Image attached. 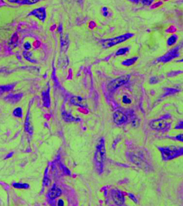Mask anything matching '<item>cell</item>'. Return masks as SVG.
Returning <instances> with one entry per match:
<instances>
[{"label": "cell", "instance_id": "ba28073f", "mask_svg": "<svg viewBox=\"0 0 183 206\" xmlns=\"http://www.w3.org/2000/svg\"><path fill=\"white\" fill-rule=\"evenodd\" d=\"M112 197L115 203L118 205H122L123 203V196L120 192L118 191H113Z\"/></svg>", "mask_w": 183, "mask_h": 206}, {"label": "cell", "instance_id": "f1b7e54d", "mask_svg": "<svg viewBox=\"0 0 183 206\" xmlns=\"http://www.w3.org/2000/svg\"><path fill=\"white\" fill-rule=\"evenodd\" d=\"M13 154V152H11L10 154H8V155L6 157L5 159H9L10 157L12 156V154Z\"/></svg>", "mask_w": 183, "mask_h": 206}, {"label": "cell", "instance_id": "603a6c76", "mask_svg": "<svg viewBox=\"0 0 183 206\" xmlns=\"http://www.w3.org/2000/svg\"><path fill=\"white\" fill-rule=\"evenodd\" d=\"M128 51H129V48H121V49H120L116 52V56L123 55L125 53H126Z\"/></svg>", "mask_w": 183, "mask_h": 206}, {"label": "cell", "instance_id": "5b68a950", "mask_svg": "<svg viewBox=\"0 0 183 206\" xmlns=\"http://www.w3.org/2000/svg\"><path fill=\"white\" fill-rule=\"evenodd\" d=\"M113 120L116 124L121 125L127 120L126 116L121 112L118 111L113 114Z\"/></svg>", "mask_w": 183, "mask_h": 206}, {"label": "cell", "instance_id": "6da1fadb", "mask_svg": "<svg viewBox=\"0 0 183 206\" xmlns=\"http://www.w3.org/2000/svg\"><path fill=\"white\" fill-rule=\"evenodd\" d=\"M132 36L133 34L127 33L126 35H124L122 36L115 37V38L108 39V40L103 41V43H102V46L105 48H110V47H111L116 44L122 43L123 42L125 41Z\"/></svg>", "mask_w": 183, "mask_h": 206}, {"label": "cell", "instance_id": "8992f818", "mask_svg": "<svg viewBox=\"0 0 183 206\" xmlns=\"http://www.w3.org/2000/svg\"><path fill=\"white\" fill-rule=\"evenodd\" d=\"M23 97L22 94H10L8 96H7L5 98L6 102L8 103H12V104H15V103L18 102L20 99H22Z\"/></svg>", "mask_w": 183, "mask_h": 206}, {"label": "cell", "instance_id": "9a60e30c", "mask_svg": "<svg viewBox=\"0 0 183 206\" xmlns=\"http://www.w3.org/2000/svg\"><path fill=\"white\" fill-rule=\"evenodd\" d=\"M137 57H134L133 58L131 59H128L127 60L124 61L122 62V64L124 66H132L135 62H136V61L137 60Z\"/></svg>", "mask_w": 183, "mask_h": 206}, {"label": "cell", "instance_id": "83f0119b", "mask_svg": "<svg viewBox=\"0 0 183 206\" xmlns=\"http://www.w3.org/2000/svg\"><path fill=\"white\" fill-rule=\"evenodd\" d=\"M64 201H63L62 200H59L58 201V205L59 206H64Z\"/></svg>", "mask_w": 183, "mask_h": 206}, {"label": "cell", "instance_id": "d6986e66", "mask_svg": "<svg viewBox=\"0 0 183 206\" xmlns=\"http://www.w3.org/2000/svg\"><path fill=\"white\" fill-rule=\"evenodd\" d=\"M63 119L66 121H77V119L74 118L73 116H72L70 115H69L68 114L64 113L63 114Z\"/></svg>", "mask_w": 183, "mask_h": 206}, {"label": "cell", "instance_id": "30bf717a", "mask_svg": "<svg viewBox=\"0 0 183 206\" xmlns=\"http://www.w3.org/2000/svg\"><path fill=\"white\" fill-rule=\"evenodd\" d=\"M42 97H43L44 106L47 107V108H49L51 105V99H50L49 88V87L45 92H43L42 93Z\"/></svg>", "mask_w": 183, "mask_h": 206}, {"label": "cell", "instance_id": "52a82bcc", "mask_svg": "<svg viewBox=\"0 0 183 206\" xmlns=\"http://www.w3.org/2000/svg\"><path fill=\"white\" fill-rule=\"evenodd\" d=\"M61 190L57 186H54L48 193V196L51 199H55L61 195Z\"/></svg>", "mask_w": 183, "mask_h": 206}, {"label": "cell", "instance_id": "ac0fdd59", "mask_svg": "<svg viewBox=\"0 0 183 206\" xmlns=\"http://www.w3.org/2000/svg\"><path fill=\"white\" fill-rule=\"evenodd\" d=\"M18 41V37L17 34H15L11 38V46L12 47V48H15L17 46V42Z\"/></svg>", "mask_w": 183, "mask_h": 206}, {"label": "cell", "instance_id": "d4e9b609", "mask_svg": "<svg viewBox=\"0 0 183 206\" xmlns=\"http://www.w3.org/2000/svg\"><path fill=\"white\" fill-rule=\"evenodd\" d=\"M123 102L125 103V104H130L131 103V101L130 99L127 98L126 96H124L123 98V100H122Z\"/></svg>", "mask_w": 183, "mask_h": 206}, {"label": "cell", "instance_id": "f546056e", "mask_svg": "<svg viewBox=\"0 0 183 206\" xmlns=\"http://www.w3.org/2000/svg\"><path fill=\"white\" fill-rule=\"evenodd\" d=\"M130 197L133 200V201H136V199H135V198H134V196H133L132 195H130Z\"/></svg>", "mask_w": 183, "mask_h": 206}, {"label": "cell", "instance_id": "3957f363", "mask_svg": "<svg viewBox=\"0 0 183 206\" xmlns=\"http://www.w3.org/2000/svg\"><path fill=\"white\" fill-rule=\"evenodd\" d=\"M28 16H34L40 21H45L46 18V9L45 7H40L38 8L35 9L31 12Z\"/></svg>", "mask_w": 183, "mask_h": 206}, {"label": "cell", "instance_id": "2e32d148", "mask_svg": "<svg viewBox=\"0 0 183 206\" xmlns=\"http://www.w3.org/2000/svg\"><path fill=\"white\" fill-rule=\"evenodd\" d=\"M25 131H27L28 133H30V134H32L33 129L31 126V123H30V120H29V118H28V116L26 119V121H25Z\"/></svg>", "mask_w": 183, "mask_h": 206}, {"label": "cell", "instance_id": "4fadbf2b", "mask_svg": "<svg viewBox=\"0 0 183 206\" xmlns=\"http://www.w3.org/2000/svg\"><path fill=\"white\" fill-rule=\"evenodd\" d=\"M177 53V51H176V49H173V51L169 52L168 54L167 55H165L164 57L162 58V59L163 60L162 61L167 62V61H170V59L174 58V57H178V56H178Z\"/></svg>", "mask_w": 183, "mask_h": 206}, {"label": "cell", "instance_id": "9c48e42d", "mask_svg": "<svg viewBox=\"0 0 183 206\" xmlns=\"http://www.w3.org/2000/svg\"><path fill=\"white\" fill-rule=\"evenodd\" d=\"M70 102L72 104L77 106H79L80 107H85L87 106L85 100L80 97H72L70 100Z\"/></svg>", "mask_w": 183, "mask_h": 206}, {"label": "cell", "instance_id": "ffe728a7", "mask_svg": "<svg viewBox=\"0 0 183 206\" xmlns=\"http://www.w3.org/2000/svg\"><path fill=\"white\" fill-rule=\"evenodd\" d=\"M13 186L15 188H24V189H27L28 188H29L30 186L27 183H15L13 184Z\"/></svg>", "mask_w": 183, "mask_h": 206}, {"label": "cell", "instance_id": "7402d4cb", "mask_svg": "<svg viewBox=\"0 0 183 206\" xmlns=\"http://www.w3.org/2000/svg\"><path fill=\"white\" fill-rule=\"evenodd\" d=\"M177 40V37L175 35H173L170 37L168 40V44L169 46H172L174 44Z\"/></svg>", "mask_w": 183, "mask_h": 206}, {"label": "cell", "instance_id": "8fae6325", "mask_svg": "<svg viewBox=\"0 0 183 206\" xmlns=\"http://www.w3.org/2000/svg\"><path fill=\"white\" fill-rule=\"evenodd\" d=\"M105 152V148L103 143H101L99 145V147L97 150L96 153V159L99 162H101L102 161L103 155Z\"/></svg>", "mask_w": 183, "mask_h": 206}, {"label": "cell", "instance_id": "4dcf8cb0", "mask_svg": "<svg viewBox=\"0 0 183 206\" xmlns=\"http://www.w3.org/2000/svg\"><path fill=\"white\" fill-rule=\"evenodd\" d=\"M133 2H138V0H131Z\"/></svg>", "mask_w": 183, "mask_h": 206}, {"label": "cell", "instance_id": "7c38bea8", "mask_svg": "<svg viewBox=\"0 0 183 206\" xmlns=\"http://www.w3.org/2000/svg\"><path fill=\"white\" fill-rule=\"evenodd\" d=\"M177 151L172 148H168L163 151V156H165V158H170V157H174V155L177 154Z\"/></svg>", "mask_w": 183, "mask_h": 206}, {"label": "cell", "instance_id": "4316f807", "mask_svg": "<svg viewBox=\"0 0 183 206\" xmlns=\"http://www.w3.org/2000/svg\"><path fill=\"white\" fill-rule=\"evenodd\" d=\"M8 1L12 3L21 4H22V2H23V0H8Z\"/></svg>", "mask_w": 183, "mask_h": 206}, {"label": "cell", "instance_id": "cb8c5ba5", "mask_svg": "<svg viewBox=\"0 0 183 206\" xmlns=\"http://www.w3.org/2000/svg\"><path fill=\"white\" fill-rule=\"evenodd\" d=\"M24 48H25L26 50H30L32 47V46H31V43L28 42H25V43L24 44Z\"/></svg>", "mask_w": 183, "mask_h": 206}, {"label": "cell", "instance_id": "5bb4252c", "mask_svg": "<svg viewBox=\"0 0 183 206\" xmlns=\"http://www.w3.org/2000/svg\"><path fill=\"white\" fill-rule=\"evenodd\" d=\"M15 84H12L6 85H0V95H2L5 92H8L12 90L15 88Z\"/></svg>", "mask_w": 183, "mask_h": 206}, {"label": "cell", "instance_id": "484cf974", "mask_svg": "<svg viewBox=\"0 0 183 206\" xmlns=\"http://www.w3.org/2000/svg\"><path fill=\"white\" fill-rule=\"evenodd\" d=\"M153 0H143V4L146 5H149L152 2Z\"/></svg>", "mask_w": 183, "mask_h": 206}, {"label": "cell", "instance_id": "277c9868", "mask_svg": "<svg viewBox=\"0 0 183 206\" xmlns=\"http://www.w3.org/2000/svg\"><path fill=\"white\" fill-rule=\"evenodd\" d=\"M150 126L152 129L157 130H164L167 128V124L165 121L163 120H153L151 123Z\"/></svg>", "mask_w": 183, "mask_h": 206}, {"label": "cell", "instance_id": "44dd1931", "mask_svg": "<svg viewBox=\"0 0 183 206\" xmlns=\"http://www.w3.org/2000/svg\"><path fill=\"white\" fill-rule=\"evenodd\" d=\"M23 112H22V109L21 108H17L15 109L13 112V114L14 116L18 118H22L23 116Z\"/></svg>", "mask_w": 183, "mask_h": 206}, {"label": "cell", "instance_id": "e0dca14e", "mask_svg": "<svg viewBox=\"0 0 183 206\" xmlns=\"http://www.w3.org/2000/svg\"><path fill=\"white\" fill-rule=\"evenodd\" d=\"M23 55L25 57V59H27L28 61L31 62V63H35V61L32 59V54L30 52L25 51L23 52Z\"/></svg>", "mask_w": 183, "mask_h": 206}, {"label": "cell", "instance_id": "7a4b0ae2", "mask_svg": "<svg viewBox=\"0 0 183 206\" xmlns=\"http://www.w3.org/2000/svg\"><path fill=\"white\" fill-rule=\"evenodd\" d=\"M130 78V75H126L118 78L117 79L112 80V82H111L108 84V89L110 90H114L115 89L126 83L129 80Z\"/></svg>", "mask_w": 183, "mask_h": 206}]
</instances>
